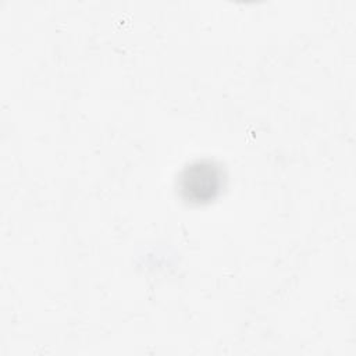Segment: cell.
Here are the masks:
<instances>
[{
  "label": "cell",
  "mask_w": 356,
  "mask_h": 356,
  "mask_svg": "<svg viewBox=\"0 0 356 356\" xmlns=\"http://www.w3.org/2000/svg\"><path fill=\"white\" fill-rule=\"evenodd\" d=\"M224 172L220 164L202 159L186 164L178 175L179 196L191 204H206L214 200L222 189Z\"/></svg>",
  "instance_id": "obj_1"
}]
</instances>
